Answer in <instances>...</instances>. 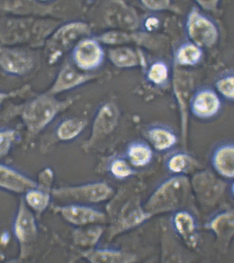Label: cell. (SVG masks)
<instances>
[{"mask_svg":"<svg viewBox=\"0 0 234 263\" xmlns=\"http://www.w3.org/2000/svg\"><path fill=\"white\" fill-rule=\"evenodd\" d=\"M75 98L58 100L46 93L25 105L22 118L29 133L38 134L52 122L56 117L73 103Z\"/></svg>","mask_w":234,"mask_h":263,"instance_id":"2","label":"cell"},{"mask_svg":"<svg viewBox=\"0 0 234 263\" xmlns=\"http://www.w3.org/2000/svg\"><path fill=\"white\" fill-rule=\"evenodd\" d=\"M202 48L192 42H184L177 48L174 55L176 63L183 66H194L202 60Z\"/></svg>","mask_w":234,"mask_h":263,"instance_id":"24","label":"cell"},{"mask_svg":"<svg viewBox=\"0 0 234 263\" xmlns=\"http://www.w3.org/2000/svg\"><path fill=\"white\" fill-rule=\"evenodd\" d=\"M14 93H7L5 92L0 91V105H1L3 102L6 100H7L9 97H12Z\"/></svg>","mask_w":234,"mask_h":263,"instance_id":"34","label":"cell"},{"mask_svg":"<svg viewBox=\"0 0 234 263\" xmlns=\"http://www.w3.org/2000/svg\"><path fill=\"white\" fill-rule=\"evenodd\" d=\"M2 38L8 43L32 41L30 34L35 41L45 39L55 28V25L49 22L24 20L9 21L5 26H2Z\"/></svg>","mask_w":234,"mask_h":263,"instance_id":"4","label":"cell"},{"mask_svg":"<svg viewBox=\"0 0 234 263\" xmlns=\"http://www.w3.org/2000/svg\"><path fill=\"white\" fill-rule=\"evenodd\" d=\"M104 230L103 227L96 224L86 229L77 230L74 235L75 242L82 246L93 247L101 239Z\"/></svg>","mask_w":234,"mask_h":263,"instance_id":"27","label":"cell"},{"mask_svg":"<svg viewBox=\"0 0 234 263\" xmlns=\"http://www.w3.org/2000/svg\"><path fill=\"white\" fill-rule=\"evenodd\" d=\"M87 24L82 22H72L59 28L49 38L47 45V54L49 62L58 61L70 48L75 41L88 34Z\"/></svg>","mask_w":234,"mask_h":263,"instance_id":"5","label":"cell"},{"mask_svg":"<svg viewBox=\"0 0 234 263\" xmlns=\"http://www.w3.org/2000/svg\"><path fill=\"white\" fill-rule=\"evenodd\" d=\"M114 189L103 182H92L84 185L61 187L51 191L55 198L64 201L96 203L111 198Z\"/></svg>","mask_w":234,"mask_h":263,"instance_id":"3","label":"cell"},{"mask_svg":"<svg viewBox=\"0 0 234 263\" xmlns=\"http://www.w3.org/2000/svg\"><path fill=\"white\" fill-rule=\"evenodd\" d=\"M193 180L200 202L206 206L215 205L225 190L223 182L208 173L199 174Z\"/></svg>","mask_w":234,"mask_h":263,"instance_id":"14","label":"cell"},{"mask_svg":"<svg viewBox=\"0 0 234 263\" xmlns=\"http://www.w3.org/2000/svg\"><path fill=\"white\" fill-rule=\"evenodd\" d=\"M186 30L191 41L201 48L211 47L218 40L219 30L215 23L195 8L187 16Z\"/></svg>","mask_w":234,"mask_h":263,"instance_id":"6","label":"cell"},{"mask_svg":"<svg viewBox=\"0 0 234 263\" xmlns=\"http://www.w3.org/2000/svg\"><path fill=\"white\" fill-rule=\"evenodd\" d=\"M147 7L151 9H158L163 8V6L167 5L168 2H143Z\"/></svg>","mask_w":234,"mask_h":263,"instance_id":"33","label":"cell"},{"mask_svg":"<svg viewBox=\"0 0 234 263\" xmlns=\"http://www.w3.org/2000/svg\"><path fill=\"white\" fill-rule=\"evenodd\" d=\"M5 256L4 255L2 254V253L0 252V262L4 260Z\"/></svg>","mask_w":234,"mask_h":263,"instance_id":"35","label":"cell"},{"mask_svg":"<svg viewBox=\"0 0 234 263\" xmlns=\"http://www.w3.org/2000/svg\"><path fill=\"white\" fill-rule=\"evenodd\" d=\"M216 90L222 96L228 101H233L234 99V76L233 72L229 71L215 81Z\"/></svg>","mask_w":234,"mask_h":263,"instance_id":"31","label":"cell"},{"mask_svg":"<svg viewBox=\"0 0 234 263\" xmlns=\"http://www.w3.org/2000/svg\"><path fill=\"white\" fill-rule=\"evenodd\" d=\"M222 100L217 92L209 87H200L194 92L190 101V109L194 117L209 120L222 109Z\"/></svg>","mask_w":234,"mask_h":263,"instance_id":"9","label":"cell"},{"mask_svg":"<svg viewBox=\"0 0 234 263\" xmlns=\"http://www.w3.org/2000/svg\"><path fill=\"white\" fill-rule=\"evenodd\" d=\"M117 113L113 105H105L99 111L95 118L90 139L87 141V147L91 146L99 138L110 133L117 124Z\"/></svg>","mask_w":234,"mask_h":263,"instance_id":"20","label":"cell"},{"mask_svg":"<svg viewBox=\"0 0 234 263\" xmlns=\"http://www.w3.org/2000/svg\"><path fill=\"white\" fill-rule=\"evenodd\" d=\"M38 183L24 173L0 163V189L13 193H26Z\"/></svg>","mask_w":234,"mask_h":263,"instance_id":"16","label":"cell"},{"mask_svg":"<svg viewBox=\"0 0 234 263\" xmlns=\"http://www.w3.org/2000/svg\"><path fill=\"white\" fill-rule=\"evenodd\" d=\"M16 131L0 129V159L8 155L16 140Z\"/></svg>","mask_w":234,"mask_h":263,"instance_id":"32","label":"cell"},{"mask_svg":"<svg viewBox=\"0 0 234 263\" xmlns=\"http://www.w3.org/2000/svg\"><path fill=\"white\" fill-rule=\"evenodd\" d=\"M170 223L174 232L188 248H199L201 243L199 225L192 212L183 209L176 210L173 212Z\"/></svg>","mask_w":234,"mask_h":263,"instance_id":"8","label":"cell"},{"mask_svg":"<svg viewBox=\"0 0 234 263\" xmlns=\"http://www.w3.org/2000/svg\"><path fill=\"white\" fill-rule=\"evenodd\" d=\"M34 64V58L28 52L18 49H0V68L6 73L21 77L29 73Z\"/></svg>","mask_w":234,"mask_h":263,"instance_id":"12","label":"cell"},{"mask_svg":"<svg viewBox=\"0 0 234 263\" xmlns=\"http://www.w3.org/2000/svg\"><path fill=\"white\" fill-rule=\"evenodd\" d=\"M169 75L170 69L167 63L163 61H157L148 68L147 79L156 86H163L169 80Z\"/></svg>","mask_w":234,"mask_h":263,"instance_id":"29","label":"cell"},{"mask_svg":"<svg viewBox=\"0 0 234 263\" xmlns=\"http://www.w3.org/2000/svg\"><path fill=\"white\" fill-rule=\"evenodd\" d=\"M109 170L112 176L118 180L127 179L136 173L127 159L120 157L112 160Z\"/></svg>","mask_w":234,"mask_h":263,"instance_id":"30","label":"cell"},{"mask_svg":"<svg viewBox=\"0 0 234 263\" xmlns=\"http://www.w3.org/2000/svg\"><path fill=\"white\" fill-rule=\"evenodd\" d=\"M204 227L214 235L219 248L223 252L227 251L230 248L234 236L233 209L223 210L215 213Z\"/></svg>","mask_w":234,"mask_h":263,"instance_id":"10","label":"cell"},{"mask_svg":"<svg viewBox=\"0 0 234 263\" xmlns=\"http://www.w3.org/2000/svg\"><path fill=\"white\" fill-rule=\"evenodd\" d=\"M86 125L87 121L81 118H69L59 124L57 136L62 141L74 140L83 132Z\"/></svg>","mask_w":234,"mask_h":263,"instance_id":"25","label":"cell"},{"mask_svg":"<svg viewBox=\"0 0 234 263\" xmlns=\"http://www.w3.org/2000/svg\"><path fill=\"white\" fill-rule=\"evenodd\" d=\"M126 156L131 166L143 167L152 162L154 153L152 148L146 141L137 140L128 144Z\"/></svg>","mask_w":234,"mask_h":263,"instance_id":"22","label":"cell"},{"mask_svg":"<svg viewBox=\"0 0 234 263\" xmlns=\"http://www.w3.org/2000/svg\"><path fill=\"white\" fill-rule=\"evenodd\" d=\"M196 164V160L192 156L181 151L171 154L165 162L167 170L176 176L184 175Z\"/></svg>","mask_w":234,"mask_h":263,"instance_id":"23","label":"cell"},{"mask_svg":"<svg viewBox=\"0 0 234 263\" xmlns=\"http://www.w3.org/2000/svg\"><path fill=\"white\" fill-rule=\"evenodd\" d=\"M153 216L145 209L138 199L130 200L121 206L109 231V238L113 239L118 235L146 223Z\"/></svg>","mask_w":234,"mask_h":263,"instance_id":"7","label":"cell"},{"mask_svg":"<svg viewBox=\"0 0 234 263\" xmlns=\"http://www.w3.org/2000/svg\"><path fill=\"white\" fill-rule=\"evenodd\" d=\"M13 233L21 247L31 243L38 233L37 225L34 215L21 200L13 223Z\"/></svg>","mask_w":234,"mask_h":263,"instance_id":"15","label":"cell"},{"mask_svg":"<svg viewBox=\"0 0 234 263\" xmlns=\"http://www.w3.org/2000/svg\"><path fill=\"white\" fill-rule=\"evenodd\" d=\"M211 165L223 178L234 177V145L232 142L221 143L213 149L210 157Z\"/></svg>","mask_w":234,"mask_h":263,"instance_id":"18","label":"cell"},{"mask_svg":"<svg viewBox=\"0 0 234 263\" xmlns=\"http://www.w3.org/2000/svg\"><path fill=\"white\" fill-rule=\"evenodd\" d=\"M146 133L151 146L158 152H167L173 149L177 143L175 132L166 125H152L148 128Z\"/></svg>","mask_w":234,"mask_h":263,"instance_id":"19","label":"cell"},{"mask_svg":"<svg viewBox=\"0 0 234 263\" xmlns=\"http://www.w3.org/2000/svg\"><path fill=\"white\" fill-rule=\"evenodd\" d=\"M68 222L76 226H85L103 223L107 216L100 210L86 205L69 204L55 209Z\"/></svg>","mask_w":234,"mask_h":263,"instance_id":"13","label":"cell"},{"mask_svg":"<svg viewBox=\"0 0 234 263\" xmlns=\"http://www.w3.org/2000/svg\"><path fill=\"white\" fill-rule=\"evenodd\" d=\"M104 55L103 48L93 39L81 41L76 45L72 54L75 64L82 71H92L100 67Z\"/></svg>","mask_w":234,"mask_h":263,"instance_id":"11","label":"cell"},{"mask_svg":"<svg viewBox=\"0 0 234 263\" xmlns=\"http://www.w3.org/2000/svg\"><path fill=\"white\" fill-rule=\"evenodd\" d=\"M94 78V75L78 71L70 64H65L61 69L47 93L51 95L61 93L80 86Z\"/></svg>","mask_w":234,"mask_h":263,"instance_id":"17","label":"cell"},{"mask_svg":"<svg viewBox=\"0 0 234 263\" xmlns=\"http://www.w3.org/2000/svg\"><path fill=\"white\" fill-rule=\"evenodd\" d=\"M189 180L183 175L166 180L148 198L145 209L153 216L182 209L189 192Z\"/></svg>","mask_w":234,"mask_h":263,"instance_id":"1","label":"cell"},{"mask_svg":"<svg viewBox=\"0 0 234 263\" xmlns=\"http://www.w3.org/2000/svg\"><path fill=\"white\" fill-rule=\"evenodd\" d=\"M109 58L112 63L118 68H131L138 64L136 53L128 48L111 49L109 52Z\"/></svg>","mask_w":234,"mask_h":263,"instance_id":"26","label":"cell"},{"mask_svg":"<svg viewBox=\"0 0 234 263\" xmlns=\"http://www.w3.org/2000/svg\"><path fill=\"white\" fill-rule=\"evenodd\" d=\"M85 257L92 262L133 263L137 261V256L130 252L111 249L92 250Z\"/></svg>","mask_w":234,"mask_h":263,"instance_id":"21","label":"cell"},{"mask_svg":"<svg viewBox=\"0 0 234 263\" xmlns=\"http://www.w3.org/2000/svg\"><path fill=\"white\" fill-rule=\"evenodd\" d=\"M25 195L26 202L38 214L44 212L50 201L49 192L47 190L39 189L38 186L28 190Z\"/></svg>","mask_w":234,"mask_h":263,"instance_id":"28","label":"cell"}]
</instances>
